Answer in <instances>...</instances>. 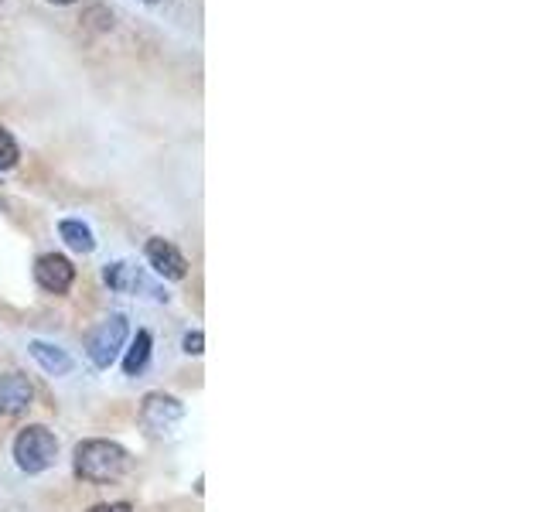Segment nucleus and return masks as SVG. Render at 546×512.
<instances>
[{
    "label": "nucleus",
    "mask_w": 546,
    "mask_h": 512,
    "mask_svg": "<svg viewBox=\"0 0 546 512\" xmlns=\"http://www.w3.org/2000/svg\"><path fill=\"white\" fill-rule=\"evenodd\" d=\"M103 280L113 287V291H120V294H130V291H140V287H147V280L144 274L134 267V263H110V267L103 270Z\"/></svg>",
    "instance_id": "obj_9"
},
{
    "label": "nucleus",
    "mask_w": 546,
    "mask_h": 512,
    "mask_svg": "<svg viewBox=\"0 0 546 512\" xmlns=\"http://www.w3.org/2000/svg\"><path fill=\"white\" fill-rule=\"evenodd\" d=\"M48 4H59V7H65V4H76V0H48Z\"/></svg>",
    "instance_id": "obj_15"
},
{
    "label": "nucleus",
    "mask_w": 546,
    "mask_h": 512,
    "mask_svg": "<svg viewBox=\"0 0 546 512\" xmlns=\"http://www.w3.org/2000/svg\"><path fill=\"white\" fill-rule=\"evenodd\" d=\"M35 280L41 291L65 294L72 287V280H76V267H72V260H65L59 253H45V256H38V263H35Z\"/></svg>",
    "instance_id": "obj_6"
},
{
    "label": "nucleus",
    "mask_w": 546,
    "mask_h": 512,
    "mask_svg": "<svg viewBox=\"0 0 546 512\" xmlns=\"http://www.w3.org/2000/svg\"><path fill=\"white\" fill-rule=\"evenodd\" d=\"M59 236L65 239V246L76 250V253H93L96 250L93 229H89L86 222H79V219H62L59 222Z\"/></svg>",
    "instance_id": "obj_10"
},
{
    "label": "nucleus",
    "mask_w": 546,
    "mask_h": 512,
    "mask_svg": "<svg viewBox=\"0 0 546 512\" xmlns=\"http://www.w3.org/2000/svg\"><path fill=\"white\" fill-rule=\"evenodd\" d=\"M147 4H157V0H147Z\"/></svg>",
    "instance_id": "obj_16"
},
{
    "label": "nucleus",
    "mask_w": 546,
    "mask_h": 512,
    "mask_svg": "<svg viewBox=\"0 0 546 512\" xmlns=\"http://www.w3.org/2000/svg\"><path fill=\"white\" fill-rule=\"evenodd\" d=\"M31 400H35V390H31L28 376H21V373L0 376V414L18 417L31 407Z\"/></svg>",
    "instance_id": "obj_7"
},
{
    "label": "nucleus",
    "mask_w": 546,
    "mask_h": 512,
    "mask_svg": "<svg viewBox=\"0 0 546 512\" xmlns=\"http://www.w3.org/2000/svg\"><path fill=\"white\" fill-rule=\"evenodd\" d=\"M144 253H147V263L154 267V274H161L164 280H185L188 277V260L181 256L175 243H168V239H161V236L147 239Z\"/></svg>",
    "instance_id": "obj_5"
},
{
    "label": "nucleus",
    "mask_w": 546,
    "mask_h": 512,
    "mask_svg": "<svg viewBox=\"0 0 546 512\" xmlns=\"http://www.w3.org/2000/svg\"><path fill=\"white\" fill-rule=\"evenodd\" d=\"M55 454H59V441L41 424L24 427V431L14 437V461H18V468L28 475H38L45 472V468H52Z\"/></svg>",
    "instance_id": "obj_2"
},
{
    "label": "nucleus",
    "mask_w": 546,
    "mask_h": 512,
    "mask_svg": "<svg viewBox=\"0 0 546 512\" xmlns=\"http://www.w3.org/2000/svg\"><path fill=\"white\" fill-rule=\"evenodd\" d=\"M151 349H154V338L151 332H137V338L130 342L127 355H123V373L127 376H137L147 369V362H151Z\"/></svg>",
    "instance_id": "obj_11"
},
{
    "label": "nucleus",
    "mask_w": 546,
    "mask_h": 512,
    "mask_svg": "<svg viewBox=\"0 0 546 512\" xmlns=\"http://www.w3.org/2000/svg\"><path fill=\"white\" fill-rule=\"evenodd\" d=\"M130 468V454L120 448L117 441H82L76 448V475L93 485L117 482V478Z\"/></svg>",
    "instance_id": "obj_1"
},
{
    "label": "nucleus",
    "mask_w": 546,
    "mask_h": 512,
    "mask_svg": "<svg viewBox=\"0 0 546 512\" xmlns=\"http://www.w3.org/2000/svg\"><path fill=\"white\" fill-rule=\"evenodd\" d=\"M130 335V325L123 315H110L103 321V325L93 328V335L86 338V352L89 359H93L96 369H110L113 362H117V355L123 349V342H127Z\"/></svg>",
    "instance_id": "obj_3"
},
{
    "label": "nucleus",
    "mask_w": 546,
    "mask_h": 512,
    "mask_svg": "<svg viewBox=\"0 0 546 512\" xmlns=\"http://www.w3.org/2000/svg\"><path fill=\"white\" fill-rule=\"evenodd\" d=\"M89 512H130V502H103V506H93Z\"/></svg>",
    "instance_id": "obj_14"
},
{
    "label": "nucleus",
    "mask_w": 546,
    "mask_h": 512,
    "mask_svg": "<svg viewBox=\"0 0 546 512\" xmlns=\"http://www.w3.org/2000/svg\"><path fill=\"white\" fill-rule=\"evenodd\" d=\"M18 161H21V147H18V140H14L11 130L0 127V171H11Z\"/></svg>",
    "instance_id": "obj_12"
},
{
    "label": "nucleus",
    "mask_w": 546,
    "mask_h": 512,
    "mask_svg": "<svg viewBox=\"0 0 546 512\" xmlns=\"http://www.w3.org/2000/svg\"><path fill=\"white\" fill-rule=\"evenodd\" d=\"M181 417H185V407L168 393H147L144 403H140V420L154 434H171L181 424Z\"/></svg>",
    "instance_id": "obj_4"
},
{
    "label": "nucleus",
    "mask_w": 546,
    "mask_h": 512,
    "mask_svg": "<svg viewBox=\"0 0 546 512\" xmlns=\"http://www.w3.org/2000/svg\"><path fill=\"white\" fill-rule=\"evenodd\" d=\"M181 345H185V352H188V355H202V352H205V335H202V332H188V335H185V342H181Z\"/></svg>",
    "instance_id": "obj_13"
},
{
    "label": "nucleus",
    "mask_w": 546,
    "mask_h": 512,
    "mask_svg": "<svg viewBox=\"0 0 546 512\" xmlns=\"http://www.w3.org/2000/svg\"><path fill=\"white\" fill-rule=\"evenodd\" d=\"M28 352L48 376H69L72 369H76V359H72L69 352L59 349V345H52V342H41V338H35V342L28 345Z\"/></svg>",
    "instance_id": "obj_8"
}]
</instances>
